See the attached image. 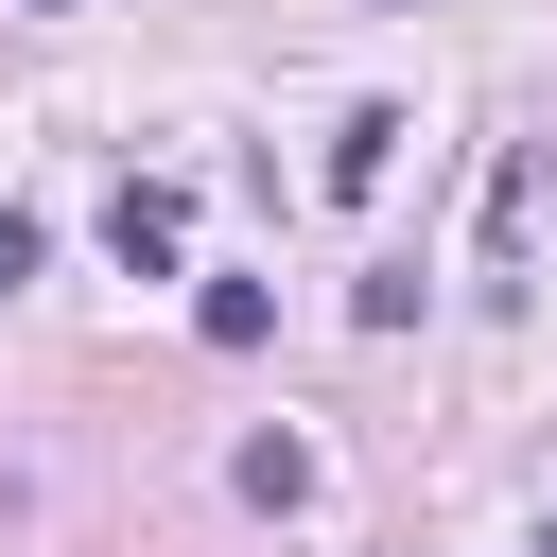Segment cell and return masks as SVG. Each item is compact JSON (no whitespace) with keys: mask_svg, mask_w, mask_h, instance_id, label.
Segmentation results:
<instances>
[{"mask_svg":"<svg viewBox=\"0 0 557 557\" xmlns=\"http://www.w3.org/2000/svg\"><path fill=\"white\" fill-rule=\"evenodd\" d=\"M17 278H35V226H17V209H0V296H17Z\"/></svg>","mask_w":557,"mask_h":557,"instance_id":"5","label":"cell"},{"mask_svg":"<svg viewBox=\"0 0 557 557\" xmlns=\"http://www.w3.org/2000/svg\"><path fill=\"white\" fill-rule=\"evenodd\" d=\"M244 505H313V435H244Z\"/></svg>","mask_w":557,"mask_h":557,"instance_id":"4","label":"cell"},{"mask_svg":"<svg viewBox=\"0 0 557 557\" xmlns=\"http://www.w3.org/2000/svg\"><path fill=\"white\" fill-rule=\"evenodd\" d=\"M540 557H557V540H540Z\"/></svg>","mask_w":557,"mask_h":557,"instance_id":"7","label":"cell"},{"mask_svg":"<svg viewBox=\"0 0 557 557\" xmlns=\"http://www.w3.org/2000/svg\"><path fill=\"white\" fill-rule=\"evenodd\" d=\"M104 244H122L139 278H157V261L191 244V191H174V174H122V209H104Z\"/></svg>","mask_w":557,"mask_h":557,"instance_id":"1","label":"cell"},{"mask_svg":"<svg viewBox=\"0 0 557 557\" xmlns=\"http://www.w3.org/2000/svg\"><path fill=\"white\" fill-rule=\"evenodd\" d=\"M383 157H400V104H348L331 122V191H383Z\"/></svg>","mask_w":557,"mask_h":557,"instance_id":"2","label":"cell"},{"mask_svg":"<svg viewBox=\"0 0 557 557\" xmlns=\"http://www.w3.org/2000/svg\"><path fill=\"white\" fill-rule=\"evenodd\" d=\"M191 331H209V348H261V331H278V296H261V278H209V296H191Z\"/></svg>","mask_w":557,"mask_h":557,"instance_id":"3","label":"cell"},{"mask_svg":"<svg viewBox=\"0 0 557 557\" xmlns=\"http://www.w3.org/2000/svg\"><path fill=\"white\" fill-rule=\"evenodd\" d=\"M35 17H70V0H35Z\"/></svg>","mask_w":557,"mask_h":557,"instance_id":"6","label":"cell"}]
</instances>
